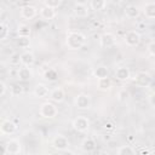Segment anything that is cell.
<instances>
[{"instance_id":"obj_24","label":"cell","mask_w":155,"mask_h":155,"mask_svg":"<svg viewBox=\"0 0 155 155\" xmlns=\"http://www.w3.org/2000/svg\"><path fill=\"white\" fill-rule=\"evenodd\" d=\"M107 6V0H90V7L93 11H102Z\"/></svg>"},{"instance_id":"obj_32","label":"cell","mask_w":155,"mask_h":155,"mask_svg":"<svg viewBox=\"0 0 155 155\" xmlns=\"http://www.w3.org/2000/svg\"><path fill=\"white\" fill-rule=\"evenodd\" d=\"M44 4H45V6H48V7H52V8H57V7L61 6L62 0H44Z\"/></svg>"},{"instance_id":"obj_7","label":"cell","mask_w":155,"mask_h":155,"mask_svg":"<svg viewBox=\"0 0 155 155\" xmlns=\"http://www.w3.org/2000/svg\"><path fill=\"white\" fill-rule=\"evenodd\" d=\"M52 147L54 149H57L58 151H64L69 148V140L65 136L62 134H57L53 139H52Z\"/></svg>"},{"instance_id":"obj_23","label":"cell","mask_w":155,"mask_h":155,"mask_svg":"<svg viewBox=\"0 0 155 155\" xmlns=\"http://www.w3.org/2000/svg\"><path fill=\"white\" fill-rule=\"evenodd\" d=\"M97 87H98V90L107 92V91H109L111 88V80L108 76L107 78H103V79H98Z\"/></svg>"},{"instance_id":"obj_8","label":"cell","mask_w":155,"mask_h":155,"mask_svg":"<svg viewBox=\"0 0 155 155\" xmlns=\"http://www.w3.org/2000/svg\"><path fill=\"white\" fill-rule=\"evenodd\" d=\"M75 107L78 109H88L91 107V97L87 93H79L75 98Z\"/></svg>"},{"instance_id":"obj_3","label":"cell","mask_w":155,"mask_h":155,"mask_svg":"<svg viewBox=\"0 0 155 155\" xmlns=\"http://www.w3.org/2000/svg\"><path fill=\"white\" fill-rule=\"evenodd\" d=\"M22 153V143L16 139H8L4 145V154L6 155H18Z\"/></svg>"},{"instance_id":"obj_27","label":"cell","mask_w":155,"mask_h":155,"mask_svg":"<svg viewBox=\"0 0 155 155\" xmlns=\"http://www.w3.org/2000/svg\"><path fill=\"white\" fill-rule=\"evenodd\" d=\"M8 36H10V28H8V25L6 23L1 22L0 23V40L5 41Z\"/></svg>"},{"instance_id":"obj_10","label":"cell","mask_w":155,"mask_h":155,"mask_svg":"<svg viewBox=\"0 0 155 155\" xmlns=\"http://www.w3.org/2000/svg\"><path fill=\"white\" fill-rule=\"evenodd\" d=\"M16 130H17V126L11 120H4L0 125V132L4 136H11L16 132Z\"/></svg>"},{"instance_id":"obj_1","label":"cell","mask_w":155,"mask_h":155,"mask_svg":"<svg viewBox=\"0 0 155 155\" xmlns=\"http://www.w3.org/2000/svg\"><path fill=\"white\" fill-rule=\"evenodd\" d=\"M86 42V36L80 31H70L67 35L65 44L70 50H80Z\"/></svg>"},{"instance_id":"obj_5","label":"cell","mask_w":155,"mask_h":155,"mask_svg":"<svg viewBox=\"0 0 155 155\" xmlns=\"http://www.w3.org/2000/svg\"><path fill=\"white\" fill-rule=\"evenodd\" d=\"M153 82V78L147 71H139L134 75V84L139 87H149Z\"/></svg>"},{"instance_id":"obj_14","label":"cell","mask_w":155,"mask_h":155,"mask_svg":"<svg viewBox=\"0 0 155 155\" xmlns=\"http://www.w3.org/2000/svg\"><path fill=\"white\" fill-rule=\"evenodd\" d=\"M73 12L75 13L76 17H80V18H85L88 16V7L82 4V2H76L73 7Z\"/></svg>"},{"instance_id":"obj_31","label":"cell","mask_w":155,"mask_h":155,"mask_svg":"<svg viewBox=\"0 0 155 155\" xmlns=\"http://www.w3.org/2000/svg\"><path fill=\"white\" fill-rule=\"evenodd\" d=\"M10 92L12 96H19L23 93V86L19 85V84H15L10 87Z\"/></svg>"},{"instance_id":"obj_2","label":"cell","mask_w":155,"mask_h":155,"mask_svg":"<svg viewBox=\"0 0 155 155\" xmlns=\"http://www.w3.org/2000/svg\"><path fill=\"white\" fill-rule=\"evenodd\" d=\"M39 113L45 119H53L58 114V108L56 107V104H53L52 101L51 102H45V103L41 104Z\"/></svg>"},{"instance_id":"obj_33","label":"cell","mask_w":155,"mask_h":155,"mask_svg":"<svg viewBox=\"0 0 155 155\" xmlns=\"http://www.w3.org/2000/svg\"><path fill=\"white\" fill-rule=\"evenodd\" d=\"M19 63H21V54H18V53H16V52L11 53V56H10V64L17 65V64H19Z\"/></svg>"},{"instance_id":"obj_4","label":"cell","mask_w":155,"mask_h":155,"mask_svg":"<svg viewBox=\"0 0 155 155\" xmlns=\"http://www.w3.org/2000/svg\"><path fill=\"white\" fill-rule=\"evenodd\" d=\"M71 126L75 131L80 132V133H85L90 128V120H88V117H86L84 115H80V116H78L73 120Z\"/></svg>"},{"instance_id":"obj_11","label":"cell","mask_w":155,"mask_h":155,"mask_svg":"<svg viewBox=\"0 0 155 155\" xmlns=\"http://www.w3.org/2000/svg\"><path fill=\"white\" fill-rule=\"evenodd\" d=\"M48 98L53 102V103H62L65 98V92L62 87H56L50 92Z\"/></svg>"},{"instance_id":"obj_21","label":"cell","mask_w":155,"mask_h":155,"mask_svg":"<svg viewBox=\"0 0 155 155\" xmlns=\"http://www.w3.org/2000/svg\"><path fill=\"white\" fill-rule=\"evenodd\" d=\"M139 8L137 7V6H134V5H128V6H126V8H125V16L127 17V18H130V19H133V18H137L138 16H139Z\"/></svg>"},{"instance_id":"obj_12","label":"cell","mask_w":155,"mask_h":155,"mask_svg":"<svg viewBox=\"0 0 155 155\" xmlns=\"http://www.w3.org/2000/svg\"><path fill=\"white\" fill-rule=\"evenodd\" d=\"M38 15V8L33 5H25L21 8V16L24 19H33Z\"/></svg>"},{"instance_id":"obj_18","label":"cell","mask_w":155,"mask_h":155,"mask_svg":"<svg viewBox=\"0 0 155 155\" xmlns=\"http://www.w3.org/2000/svg\"><path fill=\"white\" fill-rule=\"evenodd\" d=\"M35 63V56L30 51H25L21 53V64L25 67H31Z\"/></svg>"},{"instance_id":"obj_34","label":"cell","mask_w":155,"mask_h":155,"mask_svg":"<svg viewBox=\"0 0 155 155\" xmlns=\"http://www.w3.org/2000/svg\"><path fill=\"white\" fill-rule=\"evenodd\" d=\"M148 52L151 54V56H155V40H153V41H150L149 44H148Z\"/></svg>"},{"instance_id":"obj_19","label":"cell","mask_w":155,"mask_h":155,"mask_svg":"<svg viewBox=\"0 0 155 155\" xmlns=\"http://www.w3.org/2000/svg\"><path fill=\"white\" fill-rule=\"evenodd\" d=\"M115 78L120 81H127L131 78V71L126 67H119L115 70Z\"/></svg>"},{"instance_id":"obj_29","label":"cell","mask_w":155,"mask_h":155,"mask_svg":"<svg viewBox=\"0 0 155 155\" xmlns=\"http://www.w3.org/2000/svg\"><path fill=\"white\" fill-rule=\"evenodd\" d=\"M44 78H45L46 80H48V81L53 82V81H56V80L58 79V73H57L54 69H48V70H46V71H45Z\"/></svg>"},{"instance_id":"obj_13","label":"cell","mask_w":155,"mask_h":155,"mask_svg":"<svg viewBox=\"0 0 155 155\" xmlns=\"http://www.w3.org/2000/svg\"><path fill=\"white\" fill-rule=\"evenodd\" d=\"M17 78L19 80H22V81H29L33 78V71H31L30 67L23 65V67L18 68V70H17Z\"/></svg>"},{"instance_id":"obj_6","label":"cell","mask_w":155,"mask_h":155,"mask_svg":"<svg viewBox=\"0 0 155 155\" xmlns=\"http://www.w3.org/2000/svg\"><path fill=\"white\" fill-rule=\"evenodd\" d=\"M125 42L127 46L130 47H134V46H138L140 44V40H142V36L137 31V30H130L126 33L125 35Z\"/></svg>"},{"instance_id":"obj_37","label":"cell","mask_w":155,"mask_h":155,"mask_svg":"<svg viewBox=\"0 0 155 155\" xmlns=\"http://www.w3.org/2000/svg\"><path fill=\"white\" fill-rule=\"evenodd\" d=\"M111 2H117V1H121V0H110Z\"/></svg>"},{"instance_id":"obj_17","label":"cell","mask_w":155,"mask_h":155,"mask_svg":"<svg viewBox=\"0 0 155 155\" xmlns=\"http://www.w3.org/2000/svg\"><path fill=\"white\" fill-rule=\"evenodd\" d=\"M40 16L42 19L45 21H51L56 17V8H52V7H48V6H42L39 11Z\"/></svg>"},{"instance_id":"obj_25","label":"cell","mask_w":155,"mask_h":155,"mask_svg":"<svg viewBox=\"0 0 155 155\" xmlns=\"http://www.w3.org/2000/svg\"><path fill=\"white\" fill-rule=\"evenodd\" d=\"M116 154L117 155H134L136 154V150L132 147H130V145H121L116 150Z\"/></svg>"},{"instance_id":"obj_26","label":"cell","mask_w":155,"mask_h":155,"mask_svg":"<svg viewBox=\"0 0 155 155\" xmlns=\"http://www.w3.org/2000/svg\"><path fill=\"white\" fill-rule=\"evenodd\" d=\"M30 33H31V29L27 24H19L17 27V34H18V36H30Z\"/></svg>"},{"instance_id":"obj_36","label":"cell","mask_w":155,"mask_h":155,"mask_svg":"<svg viewBox=\"0 0 155 155\" xmlns=\"http://www.w3.org/2000/svg\"><path fill=\"white\" fill-rule=\"evenodd\" d=\"M149 103H150V105H151V107H154V108H155V92H154V93H151V94L149 96Z\"/></svg>"},{"instance_id":"obj_22","label":"cell","mask_w":155,"mask_h":155,"mask_svg":"<svg viewBox=\"0 0 155 155\" xmlns=\"http://www.w3.org/2000/svg\"><path fill=\"white\" fill-rule=\"evenodd\" d=\"M93 76L98 80V79H103V78H107L108 75H109V70H108V68L105 67V65H99V67H97L94 70H93Z\"/></svg>"},{"instance_id":"obj_15","label":"cell","mask_w":155,"mask_h":155,"mask_svg":"<svg viewBox=\"0 0 155 155\" xmlns=\"http://www.w3.org/2000/svg\"><path fill=\"white\" fill-rule=\"evenodd\" d=\"M50 92L51 91H48V87L44 84H38L34 87V91H33L34 96L38 97V98H46V97L50 96Z\"/></svg>"},{"instance_id":"obj_28","label":"cell","mask_w":155,"mask_h":155,"mask_svg":"<svg viewBox=\"0 0 155 155\" xmlns=\"http://www.w3.org/2000/svg\"><path fill=\"white\" fill-rule=\"evenodd\" d=\"M16 42L21 48H27L30 46V36H18Z\"/></svg>"},{"instance_id":"obj_35","label":"cell","mask_w":155,"mask_h":155,"mask_svg":"<svg viewBox=\"0 0 155 155\" xmlns=\"http://www.w3.org/2000/svg\"><path fill=\"white\" fill-rule=\"evenodd\" d=\"M6 91H7V86H6V84L4 81H1L0 82V96L4 97L5 93H6Z\"/></svg>"},{"instance_id":"obj_16","label":"cell","mask_w":155,"mask_h":155,"mask_svg":"<svg viewBox=\"0 0 155 155\" xmlns=\"http://www.w3.org/2000/svg\"><path fill=\"white\" fill-rule=\"evenodd\" d=\"M80 147H81L82 151H85V153H92V151H94V149H96V142H94L93 138L86 137V138L82 139Z\"/></svg>"},{"instance_id":"obj_20","label":"cell","mask_w":155,"mask_h":155,"mask_svg":"<svg viewBox=\"0 0 155 155\" xmlns=\"http://www.w3.org/2000/svg\"><path fill=\"white\" fill-rule=\"evenodd\" d=\"M143 13L147 18L149 19H154L155 18V2H148L144 5L143 7Z\"/></svg>"},{"instance_id":"obj_9","label":"cell","mask_w":155,"mask_h":155,"mask_svg":"<svg viewBox=\"0 0 155 155\" xmlns=\"http://www.w3.org/2000/svg\"><path fill=\"white\" fill-rule=\"evenodd\" d=\"M115 44H116V39H115V35L111 34V33H103L99 36V45H101V47L109 48V47H113Z\"/></svg>"},{"instance_id":"obj_30","label":"cell","mask_w":155,"mask_h":155,"mask_svg":"<svg viewBox=\"0 0 155 155\" xmlns=\"http://www.w3.org/2000/svg\"><path fill=\"white\" fill-rule=\"evenodd\" d=\"M128 98H130V91L127 88H121L117 92V99L120 102H126Z\"/></svg>"}]
</instances>
